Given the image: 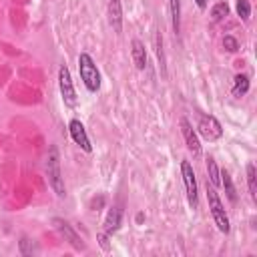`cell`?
I'll list each match as a JSON object with an SVG mask.
<instances>
[{"label": "cell", "mask_w": 257, "mask_h": 257, "mask_svg": "<svg viewBox=\"0 0 257 257\" xmlns=\"http://www.w3.org/2000/svg\"><path fill=\"white\" fill-rule=\"evenodd\" d=\"M131 54H133L135 68L137 70H145L147 68V50H145V44L139 38H133V42H131Z\"/></svg>", "instance_id": "7c38bea8"}, {"label": "cell", "mask_w": 257, "mask_h": 257, "mask_svg": "<svg viewBox=\"0 0 257 257\" xmlns=\"http://www.w3.org/2000/svg\"><path fill=\"white\" fill-rule=\"evenodd\" d=\"M52 225H54V229L64 237V241H68L76 251H84V241L78 237V233L72 229V225H70L68 221H64V219H60V217H54V219H52Z\"/></svg>", "instance_id": "52a82bcc"}, {"label": "cell", "mask_w": 257, "mask_h": 257, "mask_svg": "<svg viewBox=\"0 0 257 257\" xmlns=\"http://www.w3.org/2000/svg\"><path fill=\"white\" fill-rule=\"evenodd\" d=\"M155 52H157V58H159L161 72H163V76H167V60H165V50H163V36H161V32L155 34Z\"/></svg>", "instance_id": "e0dca14e"}, {"label": "cell", "mask_w": 257, "mask_h": 257, "mask_svg": "<svg viewBox=\"0 0 257 257\" xmlns=\"http://www.w3.org/2000/svg\"><path fill=\"white\" fill-rule=\"evenodd\" d=\"M205 169H207V181L213 185V187H219V167H217V163H215V159L213 157H207L205 159Z\"/></svg>", "instance_id": "2e32d148"}, {"label": "cell", "mask_w": 257, "mask_h": 257, "mask_svg": "<svg viewBox=\"0 0 257 257\" xmlns=\"http://www.w3.org/2000/svg\"><path fill=\"white\" fill-rule=\"evenodd\" d=\"M78 74L88 92H98L100 90V70L94 62V58L88 52L78 54Z\"/></svg>", "instance_id": "6da1fadb"}, {"label": "cell", "mask_w": 257, "mask_h": 257, "mask_svg": "<svg viewBox=\"0 0 257 257\" xmlns=\"http://www.w3.org/2000/svg\"><path fill=\"white\" fill-rule=\"evenodd\" d=\"M223 48H225L227 52H237V50H239V40H237L235 36L227 34V36H223Z\"/></svg>", "instance_id": "44dd1931"}, {"label": "cell", "mask_w": 257, "mask_h": 257, "mask_svg": "<svg viewBox=\"0 0 257 257\" xmlns=\"http://www.w3.org/2000/svg\"><path fill=\"white\" fill-rule=\"evenodd\" d=\"M169 10H171L173 32H175V36H179V32H181V0H169Z\"/></svg>", "instance_id": "9a60e30c"}, {"label": "cell", "mask_w": 257, "mask_h": 257, "mask_svg": "<svg viewBox=\"0 0 257 257\" xmlns=\"http://www.w3.org/2000/svg\"><path fill=\"white\" fill-rule=\"evenodd\" d=\"M219 185L225 189V195H227V199L231 201V203H235L237 201V189H235V185H233V179H231V175H229V171H221L219 169Z\"/></svg>", "instance_id": "4fadbf2b"}, {"label": "cell", "mask_w": 257, "mask_h": 257, "mask_svg": "<svg viewBox=\"0 0 257 257\" xmlns=\"http://www.w3.org/2000/svg\"><path fill=\"white\" fill-rule=\"evenodd\" d=\"M32 251H34L32 241H30L28 237H22V239H20V253H22V255H30Z\"/></svg>", "instance_id": "7402d4cb"}, {"label": "cell", "mask_w": 257, "mask_h": 257, "mask_svg": "<svg viewBox=\"0 0 257 257\" xmlns=\"http://www.w3.org/2000/svg\"><path fill=\"white\" fill-rule=\"evenodd\" d=\"M207 201H209V209H211V215H213V221H215L217 229L227 235L231 231V223H229V217L225 213V207L221 203L219 193L215 191L213 185H209V181H207Z\"/></svg>", "instance_id": "3957f363"}, {"label": "cell", "mask_w": 257, "mask_h": 257, "mask_svg": "<svg viewBox=\"0 0 257 257\" xmlns=\"http://www.w3.org/2000/svg\"><path fill=\"white\" fill-rule=\"evenodd\" d=\"M181 175H183V183H185V193H187V201L191 209L199 207V187H197V177L193 171V165L183 159L181 161Z\"/></svg>", "instance_id": "277c9868"}, {"label": "cell", "mask_w": 257, "mask_h": 257, "mask_svg": "<svg viewBox=\"0 0 257 257\" xmlns=\"http://www.w3.org/2000/svg\"><path fill=\"white\" fill-rule=\"evenodd\" d=\"M197 133L207 141H217L223 137V126L213 114H199L197 120Z\"/></svg>", "instance_id": "8992f818"}, {"label": "cell", "mask_w": 257, "mask_h": 257, "mask_svg": "<svg viewBox=\"0 0 257 257\" xmlns=\"http://www.w3.org/2000/svg\"><path fill=\"white\" fill-rule=\"evenodd\" d=\"M108 24L114 34L122 32V6L120 0H110L108 2Z\"/></svg>", "instance_id": "8fae6325"}, {"label": "cell", "mask_w": 257, "mask_h": 257, "mask_svg": "<svg viewBox=\"0 0 257 257\" xmlns=\"http://www.w3.org/2000/svg\"><path fill=\"white\" fill-rule=\"evenodd\" d=\"M68 133H70V139L84 151V153H92V145H90V139L86 135V128L84 124L78 120V118H70L68 120Z\"/></svg>", "instance_id": "9c48e42d"}, {"label": "cell", "mask_w": 257, "mask_h": 257, "mask_svg": "<svg viewBox=\"0 0 257 257\" xmlns=\"http://www.w3.org/2000/svg\"><path fill=\"white\" fill-rule=\"evenodd\" d=\"M227 14H229V4H227V2H217V4L211 8V20H213V22H221Z\"/></svg>", "instance_id": "d6986e66"}, {"label": "cell", "mask_w": 257, "mask_h": 257, "mask_svg": "<svg viewBox=\"0 0 257 257\" xmlns=\"http://www.w3.org/2000/svg\"><path fill=\"white\" fill-rule=\"evenodd\" d=\"M58 90H60V96L66 106H70V108L76 106V90H74L72 76H70V70L66 64H62L58 68Z\"/></svg>", "instance_id": "5b68a950"}, {"label": "cell", "mask_w": 257, "mask_h": 257, "mask_svg": "<svg viewBox=\"0 0 257 257\" xmlns=\"http://www.w3.org/2000/svg\"><path fill=\"white\" fill-rule=\"evenodd\" d=\"M96 239H98V245H100L104 251H108V249H110V245H108V235H106V233H102V231H100Z\"/></svg>", "instance_id": "603a6c76"}, {"label": "cell", "mask_w": 257, "mask_h": 257, "mask_svg": "<svg viewBox=\"0 0 257 257\" xmlns=\"http://www.w3.org/2000/svg\"><path fill=\"white\" fill-rule=\"evenodd\" d=\"M235 10H237V16L241 20H249V16H251V4H249V0H237L235 2Z\"/></svg>", "instance_id": "ffe728a7"}, {"label": "cell", "mask_w": 257, "mask_h": 257, "mask_svg": "<svg viewBox=\"0 0 257 257\" xmlns=\"http://www.w3.org/2000/svg\"><path fill=\"white\" fill-rule=\"evenodd\" d=\"M179 128H181V135H183V139H185V145H187L189 153H193V157H199V155H201V143H199L197 131L193 128V124L189 122L187 116H181Z\"/></svg>", "instance_id": "ba28073f"}, {"label": "cell", "mask_w": 257, "mask_h": 257, "mask_svg": "<svg viewBox=\"0 0 257 257\" xmlns=\"http://www.w3.org/2000/svg\"><path fill=\"white\" fill-rule=\"evenodd\" d=\"M44 171H46L48 185L52 187V191L56 193V197H64L66 195V187H64V177L60 173V157H58V149L56 147H50V151L46 155Z\"/></svg>", "instance_id": "7a4b0ae2"}, {"label": "cell", "mask_w": 257, "mask_h": 257, "mask_svg": "<svg viewBox=\"0 0 257 257\" xmlns=\"http://www.w3.org/2000/svg\"><path fill=\"white\" fill-rule=\"evenodd\" d=\"M195 4H197L199 10H205L207 8V0H195Z\"/></svg>", "instance_id": "cb8c5ba5"}, {"label": "cell", "mask_w": 257, "mask_h": 257, "mask_svg": "<svg viewBox=\"0 0 257 257\" xmlns=\"http://www.w3.org/2000/svg\"><path fill=\"white\" fill-rule=\"evenodd\" d=\"M249 86H251L249 76L243 74V72H239V74H235V78H233V88H231V92H233V96H245V94L249 92Z\"/></svg>", "instance_id": "5bb4252c"}, {"label": "cell", "mask_w": 257, "mask_h": 257, "mask_svg": "<svg viewBox=\"0 0 257 257\" xmlns=\"http://www.w3.org/2000/svg\"><path fill=\"white\" fill-rule=\"evenodd\" d=\"M122 225V211L118 207H112L108 209L106 217H104V223H102V233H106L108 237H112Z\"/></svg>", "instance_id": "30bf717a"}, {"label": "cell", "mask_w": 257, "mask_h": 257, "mask_svg": "<svg viewBox=\"0 0 257 257\" xmlns=\"http://www.w3.org/2000/svg\"><path fill=\"white\" fill-rule=\"evenodd\" d=\"M247 185H249V195L255 201L257 199V173H255L253 163H247Z\"/></svg>", "instance_id": "ac0fdd59"}]
</instances>
